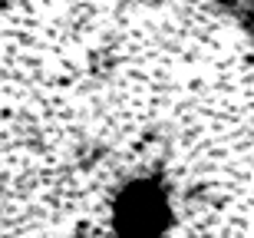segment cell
<instances>
[{
	"mask_svg": "<svg viewBox=\"0 0 254 238\" xmlns=\"http://www.w3.org/2000/svg\"><path fill=\"white\" fill-rule=\"evenodd\" d=\"M0 238H254V47L205 0H0Z\"/></svg>",
	"mask_w": 254,
	"mask_h": 238,
	"instance_id": "cell-1",
	"label": "cell"
}]
</instances>
